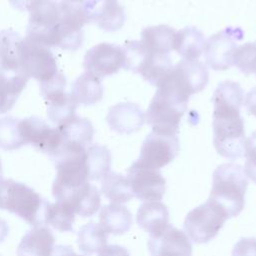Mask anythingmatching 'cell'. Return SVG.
<instances>
[{
	"instance_id": "31",
	"label": "cell",
	"mask_w": 256,
	"mask_h": 256,
	"mask_svg": "<svg viewBox=\"0 0 256 256\" xmlns=\"http://www.w3.org/2000/svg\"><path fill=\"white\" fill-rule=\"evenodd\" d=\"M108 233L102 228L100 224L93 222L87 223L81 227L78 232L77 243L79 249L85 254H92L99 252L106 246Z\"/></svg>"
},
{
	"instance_id": "26",
	"label": "cell",
	"mask_w": 256,
	"mask_h": 256,
	"mask_svg": "<svg viewBox=\"0 0 256 256\" xmlns=\"http://www.w3.org/2000/svg\"><path fill=\"white\" fill-rule=\"evenodd\" d=\"M175 33L176 30L168 25L150 26L142 30L139 42L146 50L170 54L173 50Z\"/></svg>"
},
{
	"instance_id": "35",
	"label": "cell",
	"mask_w": 256,
	"mask_h": 256,
	"mask_svg": "<svg viewBox=\"0 0 256 256\" xmlns=\"http://www.w3.org/2000/svg\"><path fill=\"white\" fill-rule=\"evenodd\" d=\"M245 156L246 162L244 171L247 177L256 183V131H254L246 140Z\"/></svg>"
},
{
	"instance_id": "34",
	"label": "cell",
	"mask_w": 256,
	"mask_h": 256,
	"mask_svg": "<svg viewBox=\"0 0 256 256\" xmlns=\"http://www.w3.org/2000/svg\"><path fill=\"white\" fill-rule=\"evenodd\" d=\"M233 65L242 73L249 75L256 73V43L248 42L238 46L234 56Z\"/></svg>"
},
{
	"instance_id": "10",
	"label": "cell",
	"mask_w": 256,
	"mask_h": 256,
	"mask_svg": "<svg viewBox=\"0 0 256 256\" xmlns=\"http://www.w3.org/2000/svg\"><path fill=\"white\" fill-rule=\"evenodd\" d=\"M180 149L177 135L151 132L144 140L136 164L158 170L174 160Z\"/></svg>"
},
{
	"instance_id": "1",
	"label": "cell",
	"mask_w": 256,
	"mask_h": 256,
	"mask_svg": "<svg viewBox=\"0 0 256 256\" xmlns=\"http://www.w3.org/2000/svg\"><path fill=\"white\" fill-rule=\"evenodd\" d=\"M213 144L217 153L225 158L245 156L246 136L240 108L244 103L241 86L232 81L218 84L212 96Z\"/></svg>"
},
{
	"instance_id": "4",
	"label": "cell",
	"mask_w": 256,
	"mask_h": 256,
	"mask_svg": "<svg viewBox=\"0 0 256 256\" xmlns=\"http://www.w3.org/2000/svg\"><path fill=\"white\" fill-rule=\"evenodd\" d=\"M48 202L26 184L0 178V209L17 214L30 225L44 224Z\"/></svg>"
},
{
	"instance_id": "33",
	"label": "cell",
	"mask_w": 256,
	"mask_h": 256,
	"mask_svg": "<svg viewBox=\"0 0 256 256\" xmlns=\"http://www.w3.org/2000/svg\"><path fill=\"white\" fill-rule=\"evenodd\" d=\"M25 142L20 129V119L6 116L0 119V148L15 150L24 146Z\"/></svg>"
},
{
	"instance_id": "32",
	"label": "cell",
	"mask_w": 256,
	"mask_h": 256,
	"mask_svg": "<svg viewBox=\"0 0 256 256\" xmlns=\"http://www.w3.org/2000/svg\"><path fill=\"white\" fill-rule=\"evenodd\" d=\"M74 220L75 214L68 205L60 201L48 202L45 209L44 224L51 225L61 232H70L73 231Z\"/></svg>"
},
{
	"instance_id": "39",
	"label": "cell",
	"mask_w": 256,
	"mask_h": 256,
	"mask_svg": "<svg viewBox=\"0 0 256 256\" xmlns=\"http://www.w3.org/2000/svg\"><path fill=\"white\" fill-rule=\"evenodd\" d=\"M73 249L68 245H57L53 248L50 256H70L73 253Z\"/></svg>"
},
{
	"instance_id": "14",
	"label": "cell",
	"mask_w": 256,
	"mask_h": 256,
	"mask_svg": "<svg viewBox=\"0 0 256 256\" xmlns=\"http://www.w3.org/2000/svg\"><path fill=\"white\" fill-rule=\"evenodd\" d=\"M127 179L133 195L141 200H161L166 190V181L158 170L139 166L135 162L128 169Z\"/></svg>"
},
{
	"instance_id": "8",
	"label": "cell",
	"mask_w": 256,
	"mask_h": 256,
	"mask_svg": "<svg viewBox=\"0 0 256 256\" xmlns=\"http://www.w3.org/2000/svg\"><path fill=\"white\" fill-rule=\"evenodd\" d=\"M20 65L22 72L28 78H35L39 84L50 81L59 72L50 48L25 38L20 45Z\"/></svg>"
},
{
	"instance_id": "19",
	"label": "cell",
	"mask_w": 256,
	"mask_h": 256,
	"mask_svg": "<svg viewBox=\"0 0 256 256\" xmlns=\"http://www.w3.org/2000/svg\"><path fill=\"white\" fill-rule=\"evenodd\" d=\"M56 127L61 133V145L59 149L66 145H80L88 147L92 142L94 128L92 123L86 118L79 117L75 114L61 124L56 125Z\"/></svg>"
},
{
	"instance_id": "23",
	"label": "cell",
	"mask_w": 256,
	"mask_h": 256,
	"mask_svg": "<svg viewBox=\"0 0 256 256\" xmlns=\"http://www.w3.org/2000/svg\"><path fill=\"white\" fill-rule=\"evenodd\" d=\"M168 221V209L166 205L159 201H147L138 209L137 223L150 235L163 230L169 224Z\"/></svg>"
},
{
	"instance_id": "18",
	"label": "cell",
	"mask_w": 256,
	"mask_h": 256,
	"mask_svg": "<svg viewBox=\"0 0 256 256\" xmlns=\"http://www.w3.org/2000/svg\"><path fill=\"white\" fill-rule=\"evenodd\" d=\"M55 244L52 231L45 226H34L22 238L17 256H50Z\"/></svg>"
},
{
	"instance_id": "29",
	"label": "cell",
	"mask_w": 256,
	"mask_h": 256,
	"mask_svg": "<svg viewBox=\"0 0 256 256\" xmlns=\"http://www.w3.org/2000/svg\"><path fill=\"white\" fill-rule=\"evenodd\" d=\"M86 166L88 180H102L110 172V151L105 146L97 144L88 146L86 149Z\"/></svg>"
},
{
	"instance_id": "24",
	"label": "cell",
	"mask_w": 256,
	"mask_h": 256,
	"mask_svg": "<svg viewBox=\"0 0 256 256\" xmlns=\"http://www.w3.org/2000/svg\"><path fill=\"white\" fill-rule=\"evenodd\" d=\"M90 22H94L100 29L108 32L119 30L125 22L124 8L117 0L101 2L91 12Z\"/></svg>"
},
{
	"instance_id": "25",
	"label": "cell",
	"mask_w": 256,
	"mask_h": 256,
	"mask_svg": "<svg viewBox=\"0 0 256 256\" xmlns=\"http://www.w3.org/2000/svg\"><path fill=\"white\" fill-rule=\"evenodd\" d=\"M99 221L102 228L109 234L121 235L126 233L132 225V215L130 211L116 203L104 206L99 214Z\"/></svg>"
},
{
	"instance_id": "37",
	"label": "cell",
	"mask_w": 256,
	"mask_h": 256,
	"mask_svg": "<svg viewBox=\"0 0 256 256\" xmlns=\"http://www.w3.org/2000/svg\"><path fill=\"white\" fill-rule=\"evenodd\" d=\"M98 256H129V252L119 245H106L98 252Z\"/></svg>"
},
{
	"instance_id": "7",
	"label": "cell",
	"mask_w": 256,
	"mask_h": 256,
	"mask_svg": "<svg viewBox=\"0 0 256 256\" xmlns=\"http://www.w3.org/2000/svg\"><path fill=\"white\" fill-rule=\"evenodd\" d=\"M228 215L211 199L191 210L184 221V230L196 243H206L223 227Z\"/></svg>"
},
{
	"instance_id": "3",
	"label": "cell",
	"mask_w": 256,
	"mask_h": 256,
	"mask_svg": "<svg viewBox=\"0 0 256 256\" xmlns=\"http://www.w3.org/2000/svg\"><path fill=\"white\" fill-rule=\"evenodd\" d=\"M188 101L166 83H160L148 106L145 120L153 132L177 135Z\"/></svg>"
},
{
	"instance_id": "30",
	"label": "cell",
	"mask_w": 256,
	"mask_h": 256,
	"mask_svg": "<svg viewBox=\"0 0 256 256\" xmlns=\"http://www.w3.org/2000/svg\"><path fill=\"white\" fill-rule=\"evenodd\" d=\"M101 192L116 204L127 202L134 196L127 177L114 172H109L102 179Z\"/></svg>"
},
{
	"instance_id": "6",
	"label": "cell",
	"mask_w": 256,
	"mask_h": 256,
	"mask_svg": "<svg viewBox=\"0 0 256 256\" xmlns=\"http://www.w3.org/2000/svg\"><path fill=\"white\" fill-rule=\"evenodd\" d=\"M122 47L126 56L124 68L140 74L151 85L157 87L173 68L170 54L146 50L139 40L127 41Z\"/></svg>"
},
{
	"instance_id": "16",
	"label": "cell",
	"mask_w": 256,
	"mask_h": 256,
	"mask_svg": "<svg viewBox=\"0 0 256 256\" xmlns=\"http://www.w3.org/2000/svg\"><path fill=\"white\" fill-rule=\"evenodd\" d=\"M106 120L113 131L130 134L142 127L145 115L136 103L121 102L110 107Z\"/></svg>"
},
{
	"instance_id": "17",
	"label": "cell",
	"mask_w": 256,
	"mask_h": 256,
	"mask_svg": "<svg viewBox=\"0 0 256 256\" xmlns=\"http://www.w3.org/2000/svg\"><path fill=\"white\" fill-rule=\"evenodd\" d=\"M59 201L68 205L74 214L81 217L94 215L101 205L100 192L89 182L72 190Z\"/></svg>"
},
{
	"instance_id": "5",
	"label": "cell",
	"mask_w": 256,
	"mask_h": 256,
	"mask_svg": "<svg viewBox=\"0 0 256 256\" xmlns=\"http://www.w3.org/2000/svg\"><path fill=\"white\" fill-rule=\"evenodd\" d=\"M27 11L29 12V22L25 39L47 47H58L61 18L59 2L34 0Z\"/></svg>"
},
{
	"instance_id": "9",
	"label": "cell",
	"mask_w": 256,
	"mask_h": 256,
	"mask_svg": "<svg viewBox=\"0 0 256 256\" xmlns=\"http://www.w3.org/2000/svg\"><path fill=\"white\" fill-rule=\"evenodd\" d=\"M243 37L244 32L240 27H227L210 36L203 49L206 64L217 71L229 69L233 65L237 42Z\"/></svg>"
},
{
	"instance_id": "42",
	"label": "cell",
	"mask_w": 256,
	"mask_h": 256,
	"mask_svg": "<svg viewBox=\"0 0 256 256\" xmlns=\"http://www.w3.org/2000/svg\"><path fill=\"white\" fill-rule=\"evenodd\" d=\"M69 1H71V2H73V3H75V4H79V5L82 6V4H83V2H84L85 0H69Z\"/></svg>"
},
{
	"instance_id": "2",
	"label": "cell",
	"mask_w": 256,
	"mask_h": 256,
	"mask_svg": "<svg viewBox=\"0 0 256 256\" xmlns=\"http://www.w3.org/2000/svg\"><path fill=\"white\" fill-rule=\"evenodd\" d=\"M248 186L244 168L235 163H225L213 173L209 199L220 205L229 217L237 216L245 204Z\"/></svg>"
},
{
	"instance_id": "43",
	"label": "cell",
	"mask_w": 256,
	"mask_h": 256,
	"mask_svg": "<svg viewBox=\"0 0 256 256\" xmlns=\"http://www.w3.org/2000/svg\"><path fill=\"white\" fill-rule=\"evenodd\" d=\"M0 178H2V165H1V161H0Z\"/></svg>"
},
{
	"instance_id": "36",
	"label": "cell",
	"mask_w": 256,
	"mask_h": 256,
	"mask_svg": "<svg viewBox=\"0 0 256 256\" xmlns=\"http://www.w3.org/2000/svg\"><path fill=\"white\" fill-rule=\"evenodd\" d=\"M232 256H256V239L241 238L235 244Z\"/></svg>"
},
{
	"instance_id": "11",
	"label": "cell",
	"mask_w": 256,
	"mask_h": 256,
	"mask_svg": "<svg viewBox=\"0 0 256 256\" xmlns=\"http://www.w3.org/2000/svg\"><path fill=\"white\" fill-rule=\"evenodd\" d=\"M208 80L209 73L206 65L198 60L188 61L183 59L173 66L162 81L168 83L183 97L189 99L191 95L202 91Z\"/></svg>"
},
{
	"instance_id": "27",
	"label": "cell",
	"mask_w": 256,
	"mask_h": 256,
	"mask_svg": "<svg viewBox=\"0 0 256 256\" xmlns=\"http://www.w3.org/2000/svg\"><path fill=\"white\" fill-rule=\"evenodd\" d=\"M44 99L47 102L48 117L55 125H59L75 115L78 103L71 93H66L65 90H58L47 95Z\"/></svg>"
},
{
	"instance_id": "41",
	"label": "cell",
	"mask_w": 256,
	"mask_h": 256,
	"mask_svg": "<svg viewBox=\"0 0 256 256\" xmlns=\"http://www.w3.org/2000/svg\"><path fill=\"white\" fill-rule=\"evenodd\" d=\"M8 232H9V227L7 222L0 218V242H3L5 240V238L8 235Z\"/></svg>"
},
{
	"instance_id": "28",
	"label": "cell",
	"mask_w": 256,
	"mask_h": 256,
	"mask_svg": "<svg viewBox=\"0 0 256 256\" xmlns=\"http://www.w3.org/2000/svg\"><path fill=\"white\" fill-rule=\"evenodd\" d=\"M70 93L78 104L93 105L103 97L101 79L85 72L75 80Z\"/></svg>"
},
{
	"instance_id": "12",
	"label": "cell",
	"mask_w": 256,
	"mask_h": 256,
	"mask_svg": "<svg viewBox=\"0 0 256 256\" xmlns=\"http://www.w3.org/2000/svg\"><path fill=\"white\" fill-rule=\"evenodd\" d=\"M126 61L122 46L100 43L91 47L84 56L83 66L87 73L101 79L124 68Z\"/></svg>"
},
{
	"instance_id": "13",
	"label": "cell",
	"mask_w": 256,
	"mask_h": 256,
	"mask_svg": "<svg viewBox=\"0 0 256 256\" xmlns=\"http://www.w3.org/2000/svg\"><path fill=\"white\" fill-rule=\"evenodd\" d=\"M20 129L25 145L31 144L51 158L61 145V133L57 127H51L37 116L20 119Z\"/></svg>"
},
{
	"instance_id": "20",
	"label": "cell",
	"mask_w": 256,
	"mask_h": 256,
	"mask_svg": "<svg viewBox=\"0 0 256 256\" xmlns=\"http://www.w3.org/2000/svg\"><path fill=\"white\" fill-rule=\"evenodd\" d=\"M205 38L203 33L196 27H185L176 31L173 40L175 50L184 60L195 61L203 53Z\"/></svg>"
},
{
	"instance_id": "15",
	"label": "cell",
	"mask_w": 256,
	"mask_h": 256,
	"mask_svg": "<svg viewBox=\"0 0 256 256\" xmlns=\"http://www.w3.org/2000/svg\"><path fill=\"white\" fill-rule=\"evenodd\" d=\"M148 248L152 256H191L192 245L181 230L167 225L160 232L150 235Z\"/></svg>"
},
{
	"instance_id": "22",
	"label": "cell",
	"mask_w": 256,
	"mask_h": 256,
	"mask_svg": "<svg viewBox=\"0 0 256 256\" xmlns=\"http://www.w3.org/2000/svg\"><path fill=\"white\" fill-rule=\"evenodd\" d=\"M28 80L29 78L24 74L9 72L0 68V114L13 108Z\"/></svg>"
},
{
	"instance_id": "38",
	"label": "cell",
	"mask_w": 256,
	"mask_h": 256,
	"mask_svg": "<svg viewBox=\"0 0 256 256\" xmlns=\"http://www.w3.org/2000/svg\"><path fill=\"white\" fill-rule=\"evenodd\" d=\"M244 104L248 113L256 116V87L252 88L245 96Z\"/></svg>"
},
{
	"instance_id": "45",
	"label": "cell",
	"mask_w": 256,
	"mask_h": 256,
	"mask_svg": "<svg viewBox=\"0 0 256 256\" xmlns=\"http://www.w3.org/2000/svg\"><path fill=\"white\" fill-rule=\"evenodd\" d=\"M255 74H256V73H255Z\"/></svg>"
},
{
	"instance_id": "44",
	"label": "cell",
	"mask_w": 256,
	"mask_h": 256,
	"mask_svg": "<svg viewBox=\"0 0 256 256\" xmlns=\"http://www.w3.org/2000/svg\"><path fill=\"white\" fill-rule=\"evenodd\" d=\"M70 256H84V255H78V254H75V253L73 252V253H72Z\"/></svg>"
},
{
	"instance_id": "40",
	"label": "cell",
	"mask_w": 256,
	"mask_h": 256,
	"mask_svg": "<svg viewBox=\"0 0 256 256\" xmlns=\"http://www.w3.org/2000/svg\"><path fill=\"white\" fill-rule=\"evenodd\" d=\"M34 0H9L10 4L17 10L25 11L28 10V7Z\"/></svg>"
},
{
	"instance_id": "21",
	"label": "cell",
	"mask_w": 256,
	"mask_h": 256,
	"mask_svg": "<svg viewBox=\"0 0 256 256\" xmlns=\"http://www.w3.org/2000/svg\"><path fill=\"white\" fill-rule=\"evenodd\" d=\"M20 35L11 30L0 31V68L14 73L24 74L20 65ZM25 75V74H24Z\"/></svg>"
}]
</instances>
